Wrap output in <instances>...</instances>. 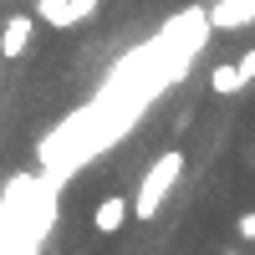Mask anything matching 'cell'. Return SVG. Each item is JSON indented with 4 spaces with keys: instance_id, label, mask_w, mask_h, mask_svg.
<instances>
[{
    "instance_id": "6da1fadb",
    "label": "cell",
    "mask_w": 255,
    "mask_h": 255,
    "mask_svg": "<svg viewBox=\"0 0 255 255\" xmlns=\"http://www.w3.org/2000/svg\"><path fill=\"white\" fill-rule=\"evenodd\" d=\"M209 36H215V15L204 5H189L179 15H168L153 36L138 41V46L102 77V87L82 102L77 113H67L36 143L41 174L67 189L92 158H102L113 143H123L133 133L163 92H174L179 82L194 72V56L204 51Z\"/></svg>"
},
{
    "instance_id": "7a4b0ae2",
    "label": "cell",
    "mask_w": 255,
    "mask_h": 255,
    "mask_svg": "<svg viewBox=\"0 0 255 255\" xmlns=\"http://www.w3.org/2000/svg\"><path fill=\"white\" fill-rule=\"evenodd\" d=\"M61 209V184L36 174H15L0 194V250H41L56 230Z\"/></svg>"
},
{
    "instance_id": "3957f363",
    "label": "cell",
    "mask_w": 255,
    "mask_h": 255,
    "mask_svg": "<svg viewBox=\"0 0 255 255\" xmlns=\"http://www.w3.org/2000/svg\"><path fill=\"white\" fill-rule=\"evenodd\" d=\"M179 174H184V153H179V148H163V153L148 163V174H143L138 194H133V220H143V225L158 220V209H163L168 194H174Z\"/></svg>"
},
{
    "instance_id": "277c9868",
    "label": "cell",
    "mask_w": 255,
    "mask_h": 255,
    "mask_svg": "<svg viewBox=\"0 0 255 255\" xmlns=\"http://www.w3.org/2000/svg\"><path fill=\"white\" fill-rule=\"evenodd\" d=\"M255 82V46L240 56V61H225V67H215L209 72V92L215 97H235V92H245Z\"/></svg>"
},
{
    "instance_id": "5b68a950",
    "label": "cell",
    "mask_w": 255,
    "mask_h": 255,
    "mask_svg": "<svg viewBox=\"0 0 255 255\" xmlns=\"http://www.w3.org/2000/svg\"><path fill=\"white\" fill-rule=\"evenodd\" d=\"M128 220H133V199H128V194H108L92 209V230H97V235H118Z\"/></svg>"
},
{
    "instance_id": "8992f818",
    "label": "cell",
    "mask_w": 255,
    "mask_h": 255,
    "mask_svg": "<svg viewBox=\"0 0 255 255\" xmlns=\"http://www.w3.org/2000/svg\"><path fill=\"white\" fill-rule=\"evenodd\" d=\"M31 31H36V15H10L5 26H0V61L26 56V46H31Z\"/></svg>"
},
{
    "instance_id": "52a82bcc",
    "label": "cell",
    "mask_w": 255,
    "mask_h": 255,
    "mask_svg": "<svg viewBox=\"0 0 255 255\" xmlns=\"http://www.w3.org/2000/svg\"><path fill=\"white\" fill-rule=\"evenodd\" d=\"M97 5H102V0H61V5H56V15L46 20V26L72 31V26H82V20H92V15H97Z\"/></svg>"
},
{
    "instance_id": "ba28073f",
    "label": "cell",
    "mask_w": 255,
    "mask_h": 255,
    "mask_svg": "<svg viewBox=\"0 0 255 255\" xmlns=\"http://www.w3.org/2000/svg\"><path fill=\"white\" fill-rule=\"evenodd\" d=\"M209 15H215V31H240L250 26V0H215Z\"/></svg>"
},
{
    "instance_id": "9c48e42d",
    "label": "cell",
    "mask_w": 255,
    "mask_h": 255,
    "mask_svg": "<svg viewBox=\"0 0 255 255\" xmlns=\"http://www.w3.org/2000/svg\"><path fill=\"white\" fill-rule=\"evenodd\" d=\"M235 235L240 240H255V209H245V215L235 220Z\"/></svg>"
},
{
    "instance_id": "30bf717a",
    "label": "cell",
    "mask_w": 255,
    "mask_h": 255,
    "mask_svg": "<svg viewBox=\"0 0 255 255\" xmlns=\"http://www.w3.org/2000/svg\"><path fill=\"white\" fill-rule=\"evenodd\" d=\"M250 20H255V0H250Z\"/></svg>"
}]
</instances>
